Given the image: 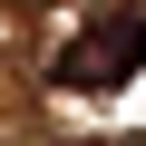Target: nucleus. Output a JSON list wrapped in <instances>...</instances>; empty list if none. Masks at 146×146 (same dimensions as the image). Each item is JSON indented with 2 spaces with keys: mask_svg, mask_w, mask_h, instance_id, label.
<instances>
[{
  "mask_svg": "<svg viewBox=\"0 0 146 146\" xmlns=\"http://www.w3.org/2000/svg\"><path fill=\"white\" fill-rule=\"evenodd\" d=\"M136 68H146V10H98L78 39L49 58V78H58L68 98H107V88L136 78Z\"/></svg>",
  "mask_w": 146,
  "mask_h": 146,
  "instance_id": "obj_1",
  "label": "nucleus"
}]
</instances>
